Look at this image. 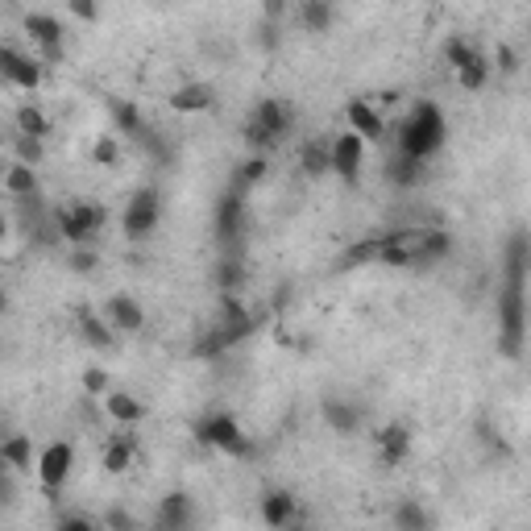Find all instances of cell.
Masks as SVG:
<instances>
[{
	"mask_svg": "<svg viewBox=\"0 0 531 531\" xmlns=\"http://www.w3.org/2000/svg\"><path fill=\"white\" fill-rule=\"evenodd\" d=\"M83 332H88L92 345H113V332H108V324L96 316H83Z\"/></svg>",
	"mask_w": 531,
	"mask_h": 531,
	"instance_id": "d4e9b609",
	"label": "cell"
},
{
	"mask_svg": "<svg viewBox=\"0 0 531 531\" xmlns=\"http://www.w3.org/2000/svg\"><path fill=\"white\" fill-rule=\"evenodd\" d=\"M303 21L312 25V30H324V25L332 21V9H324V5H307V9H303Z\"/></svg>",
	"mask_w": 531,
	"mask_h": 531,
	"instance_id": "484cf974",
	"label": "cell"
},
{
	"mask_svg": "<svg viewBox=\"0 0 531 531\" xmlns=\"http://www.w3.org/2000/svg\"><path fill=\"white\" fill-rule=\"evenodd\" d=\"M378 440H382V461H386V465H399V461H403V453H407V440H411V436H407V428L390 424Z\"/></svg>",
	"mask_w": 531,
	"mask_h": 531,
	"instance_id": "ffe728a7",
	"label": "cell"
},
{
	"mask_svg": "<svg viewBox=\"0 0 531 531\" xmlns=\"http://www.w3.org/2000/svg\"><path fill=\"white\" fill-rule=\"evenodd\" d=\"M108 527H113V531H133L129 515H121V511H113V515H108Z\"/></svg>",
	"mask_w": 531,
	"mask_h": 531,
	"instance_id": "f546056e",
	"label": "cell"
},
{
	"mask_svg": "<svg viewBox=\"0 0 531 531\" xmlns=\"http://www.w3.org/2000/svg\"><path fill=\"white\" fill-rule=\"evenodd\" d=\"M25 34L34 38V46L42 50V59H59L63 54V21L50 13H30L25 17Z\"/></svg>",
	"mask_w": 531,
	"mask_h": 531,
	"instance_id": "7c38bea8",
	"label": "cell"
},
{
	"mask_svg": "<svg viewBox=\"0 0 531 531\" xmlns=\"http://www.w3.org/2000/svg\"><path fill=\"white\" fill-rule=\"evenodd\" d=\"M96 162H117V146L108 142V137H104V142H96Z\"/></svg>",
	"mask_w": 531,
	"mask_h": 531,
	"instance_id": "f1b7e54d",
	"label": "cell"
},
{
	"mask_svg": "<svg viewBox=\"0 0 531 531\" xmlns=\"http://www.w3.org/2000/svg\"><path fill=\"white\" fill-rule=\"evenodd\" d=\"M324 415H328V424L337 428V432H357V419H361L353 407H345V403H337V399L324 407Z\"/></svg>",
	"mask_w": 531,
	"mask_h": 531,
	"instance_id": "cb8c5ba5",
	"label": "cell"
},
{
	"mask_svg": "<svg viewBox=\"0 0 531 531\" xmlns=\"http://www.w3.org/2000/svg\"><path fill=\"white\" fill-rule=\"evenodd\" d=\"M71 469H75V449L67 440H54V444H46V449L38 453V486H42V494H59L63 486H67V478H71Z\"/></svg>",
	"mask_w": 531,
	"mask_h": 531,
	"instance_id": "5b68a950",
	"label": "cell"
},
{
	"mask_svg": "<svg viewBox=\"0 0 531 531\" xmlns=\"http://www.w3.org/2000/svg\"><path fill=\"white\" fill-rule=\"evenodd\" d=\"M5 191L13 195V200H34V191H38V175H34V166L13 162L9 171H5Z\"/></svg>",
	"mask_w": 531,
	"mask_h": 531,
	"instance_id": "ac0fdd59",
	"label": "cell"
},
{
	"mask_svg": "<svg viewBox=\"0 0 531 531\" xmlns=\"http://www.w3.org/2000/svg\"><path fill=\"white\" fill-rule=\"evenodd\" d=\"M158 216H162V200H158V191L154 187H142V191H133L129 195V204H125V216H121V229L125 237H150L158 229Z\"/></svg>",
	"mask_w": 531,
	"mask_h": 531,
	"instance_id": "8992f818",
	"label": "cell"
},
{
	"mask_svg": "<svg viewBox=\"0 0 531 531\" xmlns=\"http://www.w3.org/2000/svg\"><path fill=\"white\" fill-rule=\"evenodd\" d=\"M83 386H88V395H104V390H108L104 370H88V374H83Z\"/></svg>",
	"mask_w": 531,
	"mask_h": 531,
	"instance_id": "4316f807",
	"label": "cell"
},
{
	"mask_svg": "<svg viewBox=\"0 0 531 531\" xmlns=\"http://www.w3.org/2000/svg\"><path fill=\"white\" fill-rule=\"evenodd\" d=\"M100 229H104V208H96V204H71V208L59 212V233L75 245L92 241Z\"/></svg>",
	"mask_w": 531,
	"mask_h": 531,
	"instance_id": "30bf717a",
	"label": "cell"
},
{
	"mask_svg": "<svg viewBox=\"0 0 531 531\" xmlns=\"http://www.w3.org/2000/svg\"><path fill=\"white\" fill-rule=\"evenodd\" d=\"M395 527H399V531H428V515H424V507H419V502H399Z\"/></svg>",
	"mask_w": 531,
	"mask_h": 531,
	"instance_id": "603a6c76",
	"label": "cell"
},
{
	"mask_svg": "<svg viewBox=\"0 0 531 531\" xmlns=\"http://www.w3.org/2000/svg\"><path fill=\"white\" fill-rule=\"evenodd\" d=\"M345 125H349V133H357L366 146H374V142H382V137H386V121H382V113H378L370 100H349Z\"/></svg>",
	"mask_w": 531,
	"mask_h": 531,
	"instance_id": "8fae6325",
	"label": "cell"
},
{
	"mask_svg": "<svg viewBox=\"0 0 531 531\" xmlns=\"http://www.w3.org/2000/svg\"><path fill=\"white\" fill-rule=\"evenodd\" d=\"M262 519H266V527H274V531H287V527L299 523V502H295L287 490H270V494L262 498Z\"/></svg>",
	"mask_w": 531,
	"mask_h": 531,
	"instance_id": "4fadbf2b",
	"label": "cell"
},
{
	"mask_svg": "<svg viewBox=\"0 0 531 531\" xmlns=\"http://www.w3.org/2000/svg\"><path fill=\"white\" fill-rule=\"evenodd\" d=\"M195 436H200V444H208V449L225 453V457H245L249 453V440L241 432V424L233 415H208L195 424Z\"/></svg>",
	"mask_w": 531,
	"mask_h": 531,
	"instance_id": "3957f363",
	"label": "cell"
},
{
	"mask_svg": "<svg viewBox=\"0 0 531 531\" xmlns=\"http://www.w3.org/2000/svg\"><path fill=\"white\" fill-rule=\"evenodd\" d=\"M444 54H449V63H453V71H457V79H461V88L478 92L482 83L490 79V63H486L482 54L473 50L465 38H453L449 46H444Z\"/></svg>",
	"mask_w": 531,
	"mask_h": 531,
	"instance_id": "9c48e42d",
	"label": "cell"
},
{
	"mask_svg": "<svg viewBox=\"0 0 531 531\" xmlns=\"http://www.w3.org/2000/svg\"><path fill=\"white\" fill-rule=\"evenodd\" d=\"M129 465H133V440L121 436V440H113V444L104 449V469H108V473H125Z\"/></svg>",
	"mask_w": 531,
	"mask_h": 531,
	"instance_id": "44dd1931",
	"label": "cell"
},
{
	"mask_svg": "<svg viewBox=\"0 0 531 531\" xmlns=\"http://www.w3.org/2000/svg\"><path fill=\"white\" fill-rule=\"evenodd\" d=\"M361 166H366V142H361L357 133H337L328 142V171L345 179V183H357L361 179Z\"/></svg>",
	"mask_w": 531,
	"mask_h": 531,
	"instance_id": "52a82bcc",
	"label": "cell"
},
{
	"mask_svg": "<svg viewBox=\"0 0 531 531\" xmlns=\"http://www.w3.org/2000/svg\"><path fill=\"white\" fill-rule=\"evenodd\" d=\"M216 100V92L208 88V83H187V88L171 92V108L175 113H208Z\"/></svg>",
	"mask_w": 531,
	"mask_h": 531,
	"instance_id": "e0dca14e",
	"label": "cell"
},
{
	"mask_svg": "<svg viewBox=\"0 0 531 531\" xmlns=\"http://www.w3.org/2000/svg\"><path fill=\"white\" fill-rule=\"evenodd\" d=\"M104 411H108V419H113V424H121V428L142 424V415H146V407L137 403L133 395H125V390H113V395H104Z\"/></svg>",
	"mask_w": 531,
	"mask_h": 531,
	"instance_id": "2e32d148",
	"label": "cell"
},
{
	"mask_svg": "<svg viewBox=\"0 0 531 531\" xmlns=\"http://www.w3.org/2000/svg\"><path fill=\"white\" fill-rule=\"evenodd\" d=\"M287 129H291L287 104H283V100H262V104L254 108V117H249V125H245V142H249V146H274Z\"/></svg>",
	"mask_w": 531,
	"mask_h": 531,
	"instance_id": "277c9868",
	"label": "cell"
},
{
	"mask_svg": "<svg viewBox=\"0 0 531 531\" xmlns=\"http://www.w3.org/2000/svg\"><path fill=\"white\" fill-rule=\"evenodd\" d=\"M59 531H96L88 519H83V515H71V519H63L59 523Z\"/></svg>",
	"mask_w": 531,
	"mask_h": 531,
	"instance_id": "83f0119b",
	"label": "cell"
},
{
	"mask_svg": "<svg viewBox=\"0 0 531 531\" xmlns=\"http://www.w3.org/2000/svg\"><path fill=\"white\" fill-rule=\"evenodd\" d=\"M0 457H5V465L9 469H38V461H34V444H30V436H9L5 444H0Z\"/></svg>",
	"mask_w": 531,
	"mask_h": 531,
	"instance_id": "d6986e66",
	"label": "cell"
},
{
	"mask_svg": "<svg viewBox=\"0 0 531 531\" xmlns=\"http://www.w3.org/2000/svg\"><path fill=\"white\" fill-rule=\"evenodd\" d=\"M0 75H5V83H13V88H21V92H38L42 88V59L21 54L17 46H0Z\"/></svg>",
	"mask_w": 531,
	"mask_h": 531,
	"instance_id": "ba28073f",
	"label": "cell"
},
{
	"mask_svg": "<svg viewBox=\"0 0 531 531\" xmlns=\"http://www.w3.org/2000/svg\"><path fill=\"white\" fill-rule=\"evenodd\" d=\"M17 133H21V137H38V142L46 137V117L38 113L34 104H21V108H17Z\"/></svg>",
	"mask_w": 531,
	"mask_h": 531,
	"instance_id": "7402d4cb",
	"label": "cell"
},
{
	"mask_svg": "<svg viewBox=\"0 0 531 531\" xmlns=\"http://www.w3.org/2000/svg\"><path fill=\"white\" fill-rule=\"evenodd\" d=\"M498 328H502V353H519L523 328H527V241L515 237L507 249V266L498 278Z\"/></svg>",
	"mask_w": 531,
	"mask_h": 531,
	"instance_id": "6da1fadb",
	"label": "cell"
},
{
	"mask_svg": "<svg viewBox=\"0 0 531 531\" xmlns=\"http://www.w3.org/2000/svg\"><path fill=\"white\" fill-rule=\"evenodd\" d=\"M444 137H449V121H444L440 104L419 100L411 113L399 121V158H411L419 166H428L444 150Z\"/></svg>",
	"mask_w": 531,
	"mask_h": 531,
	"instance_id": "7a4b0ae2",
	"label": "cell"
},
{
	"mask_svg": "<svg viewBox=\"0 0 531 531\" xmlns=\"http://www.w3.org/2000/svg\"><path fill=\"white\" fill-rule=\"evenodd\" d=\"M191 498L187 494H166L162 507H158V523L154 531H187L191 527Z\"/></svg>",
	"mask_w": 531,
	"mask_h": 531,
	"instance_id": "5bb4252c",
	"label": "cell"
},
{
	"mask_svg": "<svg viewBox=\"0 0 531 531\" xmlns=\"http://www.w3.org/2000/svg\"><path fill=\"white\" fill-rule=\"evenodd\" d=\"M104 312H108V328L113 332H137L146 324V316H142V307H137L129 295H113L104 303Z\"/></svg>",
	"mask_w": 531,
	"mask_h": 531,
	"instance_id": "9a60e30c",
	"label": "cell"
}]
</instances>
